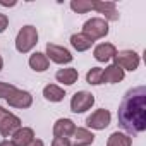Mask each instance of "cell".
I'll return each instance as SVG.
<instances>
[{"mask_svg": "<svg viewBox=\"0 0 146 146\" xmlns=\"http://www.w3.org/2000/svg\"><path fill=\"white\" fill-rule=\"evenodd\" d=\"M117 119L120 127L127 134H141L146 131V88L136 86L127 90L124 95L119 110Z\"/></svg>", "mask_w": 146, "mask_h": 146, "instance_id": "cell-1", "label": "cell"}, {"mask_svg": "<svg viewBox=\"0 0 146 146\" xmlns=\"http://www.w3.org/2000/svg\"><path fill=\"white\" fill-rule=\"evenodd\" d=\"M36 43H38V29L31 24L23 26L16 36V50L19 53H28L36 46Z\"/></svg>", "mask_w": 146, "mask_h": 146, "instance_id": "cell-2", "label": "cell"}, {"mask_svg": "<svg viewBox=\"0 0 146 146\" xmlns=\"http://www.w3.org/2000/svg\"><path fill=\"white\" fill-rule=\"evenodd\" d=\"M83 33L93 41L102 40L108 35V23L103 17H91L83 24Z\"/></svg>", "mask_w": 146, "mask_h": 146, "instance_id": "cell-3", "label": "cell"}, {"mask_svg": "<svg viewBox=\"0 0 146 146\" xmlns=\"http://www.w3.org/2000/svg\"><path fill=\"white\" fill-rule=\"evenodd\" d=\"M21 127V119L0 105V134L4 137L12 136Z\"/></svg>", "mask_w": 146, "mask_h": 146, "instance_id": "cell-4", "label": "cell"}, {"mask_svg": "<svg viewBox=\"0 0 146 146\" xmlns=\"http://www.w3.org/2000/svg\"><path fill=\"white\" fill-rule=\"evenodd\" d=\"M113 64L119 65L124 72L125 70H136L141 64V57L134 52V50H122V52H117L115 57H113Z\"/></svg>", "mask_w": 146, "mask_h": 146, "instance_id": "cell-5", "label": "cell"}, {"mask_svg": "<svg viewBox=\"0 0 146 146\" xmlns=\"http://www.w3.org/2000/svg\"><path fill=\"white\" fill-rule=\"evenodd\" d=\"M95 105V95L90 91H78L70 98V110L74 113H84Z\"/></svg>", "mask_w": 146, "mask_h": 146, "instance_id": "cell-6", "label": "cell"}, {"mask_svg": "<svg viewBox=\"0 0 146 146\" xmlns=\"http://www.w3.org/2000/svg\"><path fill=\"white\" fill-rule=\"evenodd\" d=\"M110 120H112V113L107 108H98L91 115H88L86 125L90 129H95V131H103L105 127L110 125Z\"/></svg>", "mask_w": 146, "mask_h": 146, "instance_id": "cell-7", "label": "cell"}, {"mask_svg": "<svg viewBox=\"0 0 146 146\" xmlns=\"http://www.w3.org/2000/svg\"><path fill=\"white\" fill-rule=\"evenodd\" d=\"M46 58L55 62V64H70L74 55H72L65 46H60V45H55V43H48L46 45Z\"/></svg>", "mask_w": 146, "mask_h": 146, "instance_id": "cell-8", "label": "cell"}, {"mask_svg": "<svg viewBox=\"0 0 146 146\" xmlns=\"http://www.w3.org/2000/svg\"><path fill=\"white\" fill-rule=\"evenodd\" d=\"M5 100H7L9 107H14V108H29L33 105L31 93L24 91V90H19V88H16Z\"/></svg>", "mask_w": 146, "mask_h": 146, "instance_id": "cell-9", "label": "cell"}, {"mask_svg": "<svg viewBox=\"0 0 146 146\" xmlns=\"http://www.w3.org/2000/svg\"><path fill=\"white\" fill-rule=\"evenodd\" d=\"M93 11H96L98 14H103L105 21H119L120 14L117 11V5L115 2H93Z\"/></svg>", "mask_w": 146, "mask_h": 146, "instance_id": "cell-10", "label": "cell"}, {"mask_svg": "<svg viewBox=\"0 0 146 146\" xmlns=\"http://www.w3.org/2000/svg\"><path fill=\"white\" fill-rule=\"evenodd\" d=\"M76 131V124L70 119H58L53 124V136L55 137H72Z\"/></svg>", "mask_w": 146, "mask_h": 146, "instance_id": "cell-11", "label": "cell"}, {"mask_svg": "<svg viewBox=\"0 0 146 146\" xmlns=\"http://www.w3.org/2000/svg\"><path fill=\"white\" fill-rule=\"evenodd\" d=\"M95 141V134L86 129V127H76L74 134H72L70 146H90Z\"/></svg>", "mask_w": 146, "mask_h": 146, "instance_id": "cell-12", "label": "cell"}, {"mask_svg": "<svg viewBox=\"0 0 146 146\" xmlns=\"http://www.w3.org/2000/svg\"><path fill=\"white\" fill-rule=\"evenodd\" d=\"M124 78H125V72L115 64H110L108 67H105L103 74H102L103 83H108V84H117V83L124 81Z\"/></svg>", "mask_w": 146, "mask_h": 146, "instance_id": "cell-13", "label": "cell"}, {"mask_svg": "<svg viewBox=\"0 0 146 146\" xmlns=\"http://www.w3.org/2000/svg\"><path fill=\"white\" fill-rule=\"evenodd\" d=\"M115 53H117V48L112 43H100L93 50V57L98 62H108V60H112L115 57Z\"/></svg>", "mask_w": 146, "mask_h": 146, "instance_id": "cell-14", "label": "cell"}, {"mask_svg": "<svg viewBox=\"0 0 146 146\" xmlns=\"http://www.w3.org/2000/svg\"><path fill=\"white\" fill-rule=\"evenodd\" d=\"M12 139V143L16 144V146H28L33 139H35V131L31 129V127H19L12 136H11Z\"/></svg>", "mask_w": 146, "mask_h": 146, "instance_id": "cell-15", "label": "cell"}, {"mask_svg": "<svg viewBox=\"0 0 146 146\" xmlns=\"http://www.w3.org/2000/svg\"><path fill=\"white\" fill-rule=\"evenodd\" d=\"M78 78H79V72H78V69H74V67L58 69L57 74H55V79H57L58 83L65 84V86H72V84L78 81Z\"/></svg>", "mask_w": 146, "mask_h": 146, "instance_id": "cell-16", "label": "cell"}, {"mask_svg": "<svg viewBox=\"0 0 146 146\" xmlns=\"http://www.w3.org/2000/svg\"><path fill=\"white\" fill-rule=\"evenodd\" d=\"M28 64H29V67H31L35 72H45V70L48 69V65H50V60L46 58L45 53H41V52H35V53L29 57Z\"/></svg>", "mask_w": 146, "mask_h": 146, "instance_id": "cell-17", "label": "cell"}, {"mask_svg": "<svg viewBox=\"0 0 146 146\" xmlns=\"http://www.w3.org/2000/svg\"><path fill=\"white\" fill-rule=\"evenodd\" d=\"M43 96H45V100H48L52 103H58V102L64 100L65 90L60 88V86H57V84H46L43 88Z\"/></svg>", "mask_w": 146, "mask_h": 146, "instance_id": "cell-18", "label": "cell"}, {"mask_svg": "<svg viewBox=\"0 0 146 146\" xmlns=\"http://www.w3.org/2000/svg\"><path fill=\"white\" fill-rule=\"evenodd\" d=\"M93 40H90L84 33H76V35H72L70 36V45H72V48L74 50H78V52H86V50H90L91 46H93Z\"/></svg>", "mask_w": 146, "mask_h": 146, "instance_id": "cell-19", "label": "cell"}, {"mask_svg": "<svg viewBox=\"0 0 146 146\" xmlns=\"http://www.w3.org/2000/svg\"><path fill=\"white\" fill-rule=\"evenodd\" d=\"M107 146H132V137L129 134H124V132H112L108 136V141H107Z\"/></svg>", "mask_w": 146, "mask_h": 146, "instance_id": "cell-20", "label": "cell"}, {"mask_svg": "<svg viewBox=\"0 0 146 146\" xmlns=\"http://www.w3.org/2000/svg\"><path fill=\"white\" fill-rule=\"evenodd\" d=\"M102 74H103V69H102V67H91V69L88 70V74H86V83H88V84H93V86L103 84Z\"/></svg>", "mask_w": 146, "mask_h": 146, "instance_id": "cell-21", "label": "cell"}, {"mask_svg": "<svg viewBox=\"0 0 146 146\" xmlns=\"http://www.w3.org/2000/svg\"><path fill=\"white\" fill-rule=\"evenodd\" d=\"M70 9L76 14H86V12L93 11V2H90V0H72Z\"/></svg>", "mask_w": 146, "mask_h": 146, "instance_id": "cell-22", "label": "cell"}, {"mask_svg": "<svg viewBox=\"0 0 146 146\" xmlns=\"http://www.w3.org/2000/svg\"><path fill=\"white\" fill-rule=\"evenodd\" d=\"M14 90H16V86H14V84L0 81V98H7V96H9Z\"/></svg>", "mask_w": 146, "mask_h": 146, "instance_id": "cell-23", "label": "cell"}, {"mask_svg": "<svg viewBox=\"0 0 146 146\" xmlns=\"http://www.w3.org/2000/svg\"><path fill=\"white\" fill-rule=\"evenodd\" d=\"M52 146H70L69 137H53Z\"/></svg>", "mask_w": 146, "mask_h": 146, "instance_id": "cell-24", "label": "cell"}, {"mask_svg": "<svg viewBox=\"0 0 146 146\" xmlns=\"http://www.w3.org/2000/svg\"><path fill=\"white\" fill-rule=\"evenodd\" d=\"M9 26V17L5 14H0V33H4Z\"/></svg>", "mask_w": 146, "mask_h": 146, "instance_id": "cell-25", "label": "cell"}, {"mask_svg": "<svg viewBox=\"0 0 146 146\" xmlns=\"http://www.w3.org/2000/svg\"><path fill=\"white\" fill-rule=\"evenodd\" d=\"M28 146H45V143H43L41 139H36V137H35V139H33Z\"/></svg>", "mask_w": 146, "mask_h": 146, "instance_id": "cell-26", "label": "cell"}, {"mask_svg": "<svg viewBox=\"0 0 146 146\" xmlns=\"http://www.w3.org/2000/svg\"><path fill=\"white\" fill-rule=\"evenodd\" d=\"M0 5H4V7H14L16 2H7V0H0Z\"/></svg>", "mask_w": 146, "mask_h": 146, "instance_id": "cell-27", "label": "cell"}, {"mask_svg": "<svg viewBox=\"0 0 146 146\" xmlns=\"http://www.w3.org/2000/svg\"><path fill=\"white\" fill-rule=\"evenodd\" d=\"M0 146H16L11 139H4V141H0Z\"/></svg>", "mask_w": 146, "mask_h": 146, "instance_id": "cell-28", "label": "cell"}, {"mask_svg": "<svg viewBox=\"0 0 146 146\" xmlns=\"http://www.w3.org/2000/svg\"><path fill=\"white\" fill-rule=\"evenodd\" d=\"M2 69H4V58L0 57V70H2Z\"/></svg>", "mask_w": 146, "mask_h": 146, "instance_id": "cell-29", "label": "cell"}]
</instances>
